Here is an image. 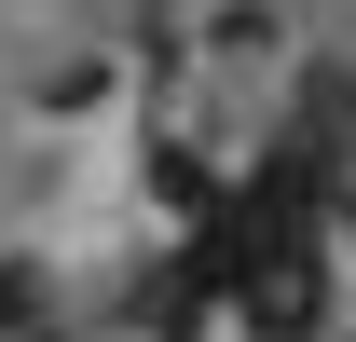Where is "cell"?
Instances as JSON below:
<instances>
[{
    "label": "cell",
    "instance_id": "7a4b0ae2",
    "mask_svg": "<svg viewBox=\"0 0 356 342\" xmlns=\"http://www.w3.org/2000/svg\"><path fill=\"white\" fill-rule=\"evenodd\" d=\"M343 247H356V206H343Z\"/></svg>",
    "mask_w": 356,
    "mask_h": 342
},
{
    "label": "cell",
    "instance_id": "6da1fadb",
    "mask_svg": "<svg viewBox=\"0 0 356 342\" xmlns=\"http://www.w3.org/2000/svg\"><path fill=\"white\" fill-rule=\"evenodd\" d=\"M233 315H247V342H315V329H329V260H274V274H247Z\"/></svg>",
    "mask_w": 356,
    "mask_h": 342
}]
</instances>
